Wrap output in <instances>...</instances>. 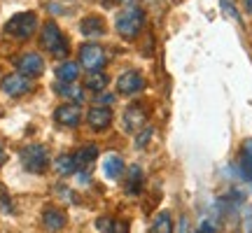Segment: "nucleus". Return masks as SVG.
<instances>
[{"label":"nucleus","instance_id":"1","mask_svg":"<svg viewBox=\"0 0 252 233\" xmlns=\"http://www.w3.org/2000/svg\"><path fill=\"white\" fill-rule=\"evenodd\" d=\"M40 45L45 47L54 58H65V56H68V49H70L65 35L61 33V28L56 26L54 21H47L45 26H42V33H40Z\"/></svg>","mask_w":252,"mask_h":233},{"label":"nucleus","instance_id":"2","mask_svg":"<svg viewBox=\"0 0 252 233\" xmlns=\"http://www.w3.org/2000/svg\"><path fill=\"white\" fill-rule=\"evenodd\" d=\"M115 26H117V33L122 37L133 40V37H138V33H140L145 26V12L140 7H126L117 17Z\"/></svg>","mask_w":252,"mask_h":233},{"label":"nucleus","instance_id":"3","mask_svg":"<svg viewBox=\"0 0 252 233\" xmlns=\"http://www.w3.org/2000/svg\"><path fill=\"white\" fill-rule=\"evenodd\" d=\"M37 28V17L33 12H21V14H14L5 24V33L14 40H28V37L35 33Z\"/></svg>","mask_w":252,"mask_h":233},{"label":"nucleus","instance_id":"4","mask_svg":"<svg viewBox=\"0 0 252 233\" xmlns=\"http://www.w3.org/2000/svg\"><path fill=\"white\" fill-rule=\"evenodd\" d=\"M21 163H24V168L28 173H40L47 171V166H49V154L42 145H26L24 149H21Z\"/></svg>","mask_w":252,"mask_h":233},{"label":"nucleus","instance_id":"5","mask_svg":"<svg viewBox=\"0 0 252 233\" xmlns=\"http://www.w3.org/2000/svg\"><path fill=\"white\" fill-rule=\"evenodd\" d=\"M80 65L89 72H96L105 65V52L98 45H84L80 49Z\"/></svg>","mask_w":252,"mask_h":233},{"label":"nucleus","instance_id":"6","mask_svg":"<svg viewBox=\"0 0 252 233\" xmlns=\"http://www.w3.org/2000/svg\"><path fill=\"white\" fill-rule=\"evenodd\" d=\"M31 89H33L31 77L21 75V72H12V75H7V77L2 80V91H5L7 96H12V98H19V96L28 93Z\"/></svg>","mask_w":252,"mask_h":233},{"label":"nucleus","instance_id":"7","mask_svg":"<svg viewBox=\"0 0 252 233\" xmlns=\"http://www.w3.org/2000/svg\"><path fill=\"white\" fill-rule=\"evenodd\" d=\"M145 89V77L138 70H126L117 80V91L122 96H135Z\"/></svg>","mask_w":252,"mask_h":233},{"label":"nucleus","instance_id":"8","mask_svg":"<svg viewBox=\"0 0 252 233\" xmlns=\"http://www.w3.org/2000/svg\"><path fill=\"white\" fill-rule=\"evenodd\" d=\"M17 70L21 72V75H26V77H40L42 70H45V61H42L40 54L28 52V54L17 58Z\"/></svg>","mask_w":252,"mask_h":233},{"label":"nucleus","instance_id":"9","mask_svg":"<svg viewBox=\"0 0 252 233\" xmlns=\"http://www.w3.org/2000/svg\"><path fill=\"white\" fill-rule=\"evenodd\" d=\"M54 119H56V124L75 128V126H80V121H82V110L77 108V103H65L61 108H56Z\"/></svg>","mask_w":252,"mask_h":233},{"label":"nucleus","instance_id":"10","mask_svg":"<svg viewBox=\"0 0 252 233\" xmlns=\"http://www.w3.org/2000/svg\"><path fill=\"white\" fill-rule=\"evenodd\" d=\"M87 121L94 131H105L112 124V112H110V108H91L87 115Z\"/></svg>","mask_w":252,"mask_h":233},{"label":"nucleus","instance_id":"11","mask_svg":"<svg viewBox=\"0 0 252 233\" xmlns=\"http://www.w3.org/2000/svg\"><path fill=\"white\" fill-rule=\"evenodd\" d=\"M80 30L84 35L89 37H98L105 33V24H103V19L96 17V14H89V17H84L80 21Z\"/></svg>","mask_w":252,"mask_h":233},{"label":"nucleus","instance_id":"12","mask_svg":"<svg viewBox=\"0 0 252 233\" xmlns=\"http://www.w3.org/2000/svg\"><path fill=\"white\" fill-rule=\"evenodd\" d=\"M96 156H98L96 145H84L80 152H75V163H77V171H89L91 163L96 161Z\"/></svg>","mask_w":252,"mask_h":233},{"label":"nucleus","instance_id":"13","mask_svg":"<svg viewBox=\"0 0 252 233\" xmlns=\"http://www.w3.org/2000/svg\"><path fill=\"white\" fill-rule=\"evenodd\" d=\"M42 224H45L47 231H61L63 226H65V215H63L61 210H56V207H47L45 215H42Z\"/></svg>","mask_w":252,"mask_h":233},{"label":"nucleus","instance_id":"14","mask_svg":"<svg viewBox=\"0 0 252 233\" xmlns=\"http://www.w3.org/2000/svg\"><path fill=\"white\" fill-rule=\"evenodd\" d=\"M145 126V112L138 105H133V108L126 110L124 115V128L126 131H131V133H135L138 128H143Z\"/></svg>","mask_w":252,"mask_h":233},{"label":"nucleus","instance_id":"15","mask_svg":"<svg viewBox=\"0 0 252 233\" xmlns=\"http://www.w3.org/2000/svg\"><path fill=\"white\" fill-rule=\"evenodd\" d=\"M103 173H105V177L108 179L122 177V173H124V161H122V156H117V154H108V156H105V163H103Z\"/></svg>","mask_w":252,"mask_h":233},{"label":"nucleus","instance_id":"16","mask_svg":"<svg viewBox=\"0 0 252 233\" xmlns=\"http://www.w3.org/2000/svg\"><path fill=\"white\" fill-rule=\"evenodd\" d=\"M80 77V65L72 61H65L61 63L59 68H56V80L59 82H65V84H70V82H75Z\"/></svg>","mask_w":252,"mask_h":233},{"label":"nucleus","instance_id":"17","mask_svg":"<svg viewBox=\"0 0 252 233\" xmlns=\"http://www.w3.org/2000/svg\"><path fill=\"white\" fill-rule=\"evenodd\" d=\"M54 89H56V93H59V96H63V98L72 100V103H80V100L84 98V91H82L80 87H75L72 82H70V84L61 82V84H56Z\"/></svg>","mask_w":252,"mask_h":233},{"label":"nucleus","instance_id":"18","mask_svg":"<svg viewBox=\"0 0 252 233\" xmlns=\"http://www.w3.org/2000/svg\"><path fill=\"white\" fill-rule=\"evenodd\" d=\"M87 89L94 91V93L105 91L108 89V75H105V72H100V70L89 72V75H87Z\"/></svg>","mask_w":252,"mask_h":233},{"label":"nucleus","instance_id":"19","mask_svg":"<svg viewBox=\"0 0 252 233\" xmlns=\"http://www.w3.org/2000/svg\"><path fill=\"white\" fill-rule=\"evenodd\" d=\"M54 168H56V173H61V175H72V173L77 171L75 154H61V156H56Z\"/></svg>","mask_w":252,"mask_h":233},{"label":"nucleus","instance_id":"20","mask_svg":"<svg viewBox=\"0 0 252 233\" xmlns=\"http://www.w3.org/2000/svg\"><path fill=\"white\" fill-rule=\"evenodd\" d=\"M154 233H173V219L168 212H161V215L154 219Z\"/></svg>","mask_w":252,"mask_h":233},{"label":"nucleus","instance_id":"21","mask_svg":"<svg viewBox=\"0 0 252 233\" xmlns=\"http://www.w3.org/2000/svg\"><path fill=\"white\" fill-rule=\"evenodd\" d=\"M140 182H143V175H140V168H131V184H128V191H138L140 187Z\"/></svg>","mask_w":252,"mask_h":233},{"label":"nucleus","instance_id":"22","mask_svg":"<svg viewBox=\"0 0 252 233\" xmlns=\"http://www.w3.org/2000/svg\"><path fill=\"white\" fill-rule=\"evenodd\" d=\"M98 229L103 233H112V229H115V222H112V219H108V217H100V219H98Z\"/></svg>","mask_w":252,"mask_h":233},{"label":"nucleus","instance_id":"23","mask_svg":"<svg viewBox=\"0 0 252 233\" xmlns=\"http://www.w3.org/2000/svg\"><path fill=\"white\" fill-rule=\"evenodd\" d=\"M100 103H108V105H112V103H115V96H112V93H105V91H100Z\"/></svg>","mask_w":252,"mask_h":233},{"label":"nucleus","instance_id":"24","mask_svg":"<svg viewBox=\"0 0 252 233\" xmlns=\"http://www.w3.org/2000/svg\"><path fill=\"white\" fill-rule=\"evenodd\" d=\"M112 233H128V224L117 222V224H115V229H112Z\"/></svg>","mask_w":252,"mask_h":233},{"label":"nucleus","instance_id":"25","mask_svg":"<svg viewBox=\"0 0 252 233\" xmlns=\"http://www.w3.org/2000/svg\"><path fill=\"white\" fill-rule=\"evenodd\" d=\"M243 154H245V156H250V159H252V140H248V143H245V147H243Z\"/></svg>","mask_w":252,"mask_h":233},{"label":"nucleus","instance_id":"26","mask_svg":"<svg viewBox=\"0 0 252 233\" xmlns=\"http://www.w3.org/2000/svg\"><path fill=\"white\" fill-rule=\"evenodd\" d=\"M0 210H5V212H9V210H12V205L7 203V198H0Z\"/></svg>","mask_w":252,"mask_h":233},{"label":"nucleus","instance_id":"27","mask_svg":"<svg viewBox=\"0 0 252 233\" xmlns=\"http://www.w3.org/2000/svg\"><path fill=\"white\" fill-rule=\"evenodd\" d=\"M245 9H248V14H252V0H245Z\"/></svg>","mask_w":252,"mask_h":233},{"label":"nucleus","instance_id":"28","mask_svg":"<svg viewBox=\"0 0 252 233\" xmlns=\"http://www.w3.org/2000/svg\"><path fill=\"white\" fill-rule=\"evenodd\" d=\"M108 5H115V2H122V0H105Z\"/></svg>","mask_w":252,"mask_h":233},{"label":"nucleus","instance_id":"29","mask_svg":"<svg viewBox=\"0 0 252 233\" xmlns=\"http://www.w3.org/2000/svg\"><path fill=\"white\" fill-rule=\"evenodd\" d=\"M0 161H2V147H0Z\"/></svg>","mask_w":252,"mask_h":233}]
</instances>
